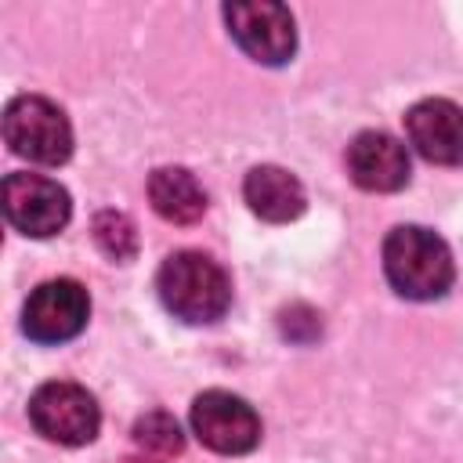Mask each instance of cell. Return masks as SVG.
Instances as JSON below:
<instances>
[{"label":"cell","instance_id":"1","mask_svg":"<svg viewBox=\"0 0 463 463\" xmlns=\"http://www.w3.org/2000/svg\"><path fill=\"white\" fill-rule=\"evenodd\" d=\"M383 275L402 297L434 300L452 286L456 264L441 235L420 224H398L383 239Z\"/></svg>","mask_w":463,"mask_h":463},{"label":"cell","instance_id":"2","mask_svg":"<svg viewBox=\"0 0 463 463\" xmlns=\"http://www.w3.org/2000/svg\"><path fill=\"white\" fill-rule=\"evenodd\" d=\"M156 289H159L163 307L174 318L192 322V326L217 322L232 304V282L224 268L195 250H181L166 257L159 268Z\"/></svg>","mask_w":463,"mask_h":463},{"label":"cell","instance_id":"3","mask_svg":"<svg viewBox=\"0 0 463 463\" xmlns=\"http://www.w3.org/2000/svg\"><path fill=\"white\" fill-rule=\"evenodd\" d=\"M4 141L14 156L58 166L72 156V127L65 112L40 94H22L4 109Z\"/></svg>","mask_w":463,"mask_h":463},{"label":"cell","instance_id":"4","mask_svg":"<svg viewBox=\"0 0 463 463\" xmlns=\"http://www.w3.org/2000/svg\"><path fill=\"white\" fill-rule=\"evenodd\" d=\"M29 420L47 441L58 445H87L101 427L94 394L69 380H51L36 387V394L29 398Z\"/></svg>","mask_w":463,"mask_h":463},{"label":"cell","instance_id":"5","mask_svg":"<svg viewBox=\"0 0 463 463\" xmlns=\"http://www.w3.org/2000/svg\"><path fill=\"white\" fill-rule=\"evenodd\" d=\"M192 430L206 449L221 456H242L260 441V416L232 391H203L192 402Z\"/></svg>","mask_w":463,"mask_h":463},{"label":"cell","instance_id":"6","mask_svg":"<svg viewBox=\"0 0 463 463\" xmlns=\"http://www.w3.org/2000/svg\"><path fill=\"white\" fill-rule=\"evenodd\" d=\"M224 22L232 40L260 65H282L297 51V25L289 7L260 0V4H228Z\"/></svg>","mask_w":463,"mask_h":463},{"label":"cell","instance_id":"7","mask_svg":"<svg viewBox=\"0 0 463 463\" xmlns=\"http://www.w3.org/2000/svg\"><path fill=\"white\" fill-rule=\"evenodd\" d=\"M90 315V297L76 279L40 282L22 311V329L36 344H65L72 340Z\"/></svg>","mask_w":463,"mask_h":463},{"label":"cell","instance_id":"8","mask_svg":"<svg viewBox=\"0 0 463 463\" xmlns=\"http://www.w3.org/2000/svg\"><path fill=\"white\" fill-rule=\"evenodd\" d=\"M4 213L22 235L47 239L69 224L72 203L69 192L43 174H11L4 181Z\"/></svg>","mask_w":463,"mask_h":463},{"label":"cell","instance_id":"9","mask_svg":"<svg viewBox=\"0 0 463 463\" xmlns=\"http://www.w3.org/2000/svg\"><path fill=\"white\" fill-rule=\"evenodd\" d=\"M409 145L438 166L463 163V109L449 98H423L405 112Z\"/></svg>","mask_w":463,"mask_h":463},{"label":"cell","instance_id":"10","mask_svg":"<svg viewBox=\"0 0 463 463\" xmlns=\"http://www.w3.org/2000/svg\"><path fill=\"white\" fill-rule=\"evenodd\" d=\"M347 174L365 192H398L409 181V152L383 130H362L347 145Z\"/></svg>","mask_w":463,"mask_h":463},{"label":"cell","instance_id":"11","mask_svg":"<svg viewBox=\"0 0 463 463\" xmlns=\"http://www.w3.org/2000/svg\"><path fill=\"white\" fill-rule=\"evenodd\" d=\"M242 195L250 203V210L260 217V221H271V224H286V221H297L307 206V195H304V184L282 170V166H253L242 181Z\"/></svg>","mask_w":463,"mask_h":463},{"label":"cell","instance_id":"12","mask_svg":"<svg viewBox=\"0 0 463 463\" xmlns=\"http://www.w3.org/2000/svg\"><path fill=\"white\" fill-rule=\"evenodd\" d=\"M152 210L170 224H192L206 213V192L184 166H159L148 177Z\"/></svg>","mask_w":463,"mask_h":463},{"label":"cell","instance_id":"13","mask_svg":"<svg viewBox=\"0 0 463 463\" xmlns=\"http://www.w3.org/2000/svg\"><path fill=\"white\" fill-rule=\"evenodd\" d=\"M94 242L109 260H130L137 253V228L119 210H101L94 217Z\"/></svg>","mask_w":463,"mask_h":463},{"label":"cell","instance_id":"14","mask_svg":"<svg viewBox=\"0 0 463 463\" xmlns=\"http://www.w3.org/2000/svg\"><path fill=\"white\" fill-rule=\"evenodd\" d=\"M134 441L156 456H177L184 449V434H181V423L163 412V409H152L145 412L137 423H134Z\"/></svg>","mask_w":463,"mask_h":463},{"label":"cell","instance_id":"15","mask_svg":"<svg viewBox=\"0 0 463 463\" xmlns=\"http://www.w3.org/2000/svg\"><path fill=\"white\" fill-rule=\"evenodd\" d=\"M304 326H307L311 333H322V318H318V311H311V307H304V304H293L289 311H282V333H286L289 340L307 344L311 336L304 333Z\"/></svg>","mask_w":463,"mask_h":463},{"label":"cell","instance_id":"16","mask_svg":"<svg viewBox=\"0 0 463 463\" xmlns=\"http://www.w3.org/2000/svg\"><path fill=\"white\" fill-rule=\"evenodd\" d=\"M123 463H159V459H141V456H127Z\"/></svg>","mask_w":463,"mask_h":463}]
</instances>
